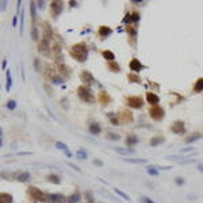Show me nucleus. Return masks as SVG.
I'll return each instance as SVG.
<instances>
[{
    "instance_id": "nucleus-1",
    "label": "nucleus",
    "mask_w": 203,
    "mask_h": 203,
    "mask_svg": "<svg viewBox=\"0 0 203 203\" xmlns=\"http://www.w3.org/2000/svg\"><path fill=\"white\" fill-rule=\"evenodd\" d=\"M88 48L85 43H75L73 46H70L69 49V54L73 60L78 62H84L88 58Z\"/></svg>"
},
{
    "instance_id": "nucleus-2",
    "label": "nucleus",
    "mask_w": 203,
    "mask_h": 203,
    "mask_svg": "<svg viewBox=\"0 0 203 203\" xmlns=\"http://www.w3.org/2000/svg\"><path fill=\"white\" fill-rule=\"evenodd\" d=\"M27 195H29L30 199L37 200V202H45V200H48V195L42 189H39L38 187H34V186H30L27 188Z\"/></svg>"
},
{
    "instance_id": "nucleus-3",
    "label": "nucleus",
    "mask_w": 203,
    "mask_h": 203,
    "mask_svg": "<svg viewBox=\"0 0 203 203\" xmlns=\"http://www.w3.org/2000/svg\"><path fill=\"white\" fill-rule=\"evenodd\" d=\"M77 96L80 97L83 102H85V103H94L95 102L94 94H92L91 88H89V87H87V85L77 87Z\"/></svg>"
},
{
    "instance_id": "nucleus-4",
    "label": "nucleus",
    "mask_w": 203,
    "mask_h": 203,
    "mask_svg": "<svg viewBox=\"0 0 203 203\" xmlns=\"http://www.w3.org/2000/svg\"><path fill=\"white\" fill-rule=\"evenodd\" d=\"M165 115V111L162 107L160 106H153V107L149 108V116H150L153 121H161Z\"/></svg>"
},
{
    "instance_id": "nucleus-5",
    "label": "nucleus",
    "mask_w": 203,
    "mask_h": 203,
    "mask_svg": "<svg viewBox=\"0 0 203 203\" xmlns=\"http://www.w3.org/2000/svg\"><path fill=\"white\" fill-rule=\"evenodd\" d=\"M126 103L129 107L131 108H135V110H138V108H142L143 106V99L141 96H134V95H131V96H127L126 97Z\"/></svg>"
},
{
    "instance_id": "nucleus-6",
    "label": "nucleus",
    "mask_w": 203,
    "mask_h": 203,
    "mask_svg": "<svg viewBox=\"0 0 203 203\" xmlns=\"http://www.w3.org/2000/svg\"><path fill=\"white\" fill-rule=\"evenodd\" d=\"M171 131L175 134H184L187 131L186 130V123L183 121H175L171 125Z\"/></svg>"
},
{
    "instance_id": "nucleus-7",
    "label": "nucleus",
    "mask_w": 203,
    "mask_h": 203,
    "mask_svg": "<svg viewBox=\"0 0 203 203\" xmlns=\"http://www.w3.org/2000/svg\"><path fill=\"white\" fill-rule=\"evenodd\" d=\"M118 119L119 122H123V123H131L134 116H133V112L129 110H122L118 112Z\"/></svg>"
},
{
    "instance_id": "nucleus-8",
    "label": "nucleus",
    "mask_w": 203,
    "mask_h": 203,
    "mask_svg": "<svg viewBox=\"0 0 203 203\" xmlns=\"http://www.w3.org/2000/svg\"><path fill=\"white\" fill-rule=\"evenodd\" d=\"M97 100H99V104L102 106V107H106V106H108L111 103V96L110 94H108L107 91H104V89H102V91L99 92V95H97Z\"/></svg>"
},
{
    "instance_id": "nucleus-9",
    "label": "nucleus",
    "mask_w": 203,
    "mask_h": 203,
    "mask_svg": "<svg viewBox=\"0 0 203 203\" xmlns=\"http://www.w3.org/2000/svg\"><path fill=\"white\" fill-rule=\"evenodd\" d=\"M80 78L87 87H89L91 84L95 83V77H94V75H92L89 70H83V72L80 73Z\"/></svg>"
},
{
    "instance_id": "nucleus-10",
    "label": "nucleus",
    "mask_w": 203,
    "mask_h": 203,
    "mask_svg": "<svg viewBox=\"0 0 203 203\" xmlns=\"http://www.w3.org/2000/svg\"><path fill=\"white\" fill-rule=\"evenodd\" d=\"M129 68H130V70H131L133 73H138L140 70L145 69V65H143L138 58H133L131 61L129 62Z\"/></svg>"
},
{
    "instance_id": "nucleus-11",
    "label": "nucleus",
    "mask_w": 203,
    "mask_h": 203,
    "mask_svg": "<svg viewBox=\"0 0 203 203\" xmlns=\"http://www.w3.org/2000/svg\"><path fill=\"white\" fill-rule=\"evenodd\" d=\"M49 7H50V11H51V14H53V16L57 18V16L61 14L64 4H62V2H51Z\"/></svg>"
},
{
    "instance_id": "nucleus-12",
    "label": "nucleus",
    "mask_w": 203,
    "mask_h": 203,
    "mask_svg": "<svg viewBox=\"0 0 203 203\" xmlns=\"http://www.w3.org/2000/svg\"><path fill=\"white\" fill-rule=\"evenodd\" d=\"M42 29H43V32H42V38L41 39H46V41H50L51 39V35H53V31H51V27L49 26L46 22L42 23Z\"/></svg>"
},
{
    "instance_id": "nucleus-13",
    "label": "nucleus",
    "mask_w": 203,
    "mask_h": 203,
    "mask_svg": "<svg viewBox=\"0 0 203 203\" xmlns=\"http://www.w3.org/2000/svg\"><path fill=\"white\" fill-rule=\"evenodd\" d=\"M146 102H148L149 104H152V107H153V106H158L160 97L157 96L156 94H153V92H148V94H146Z\"/></svg>"
},
{
    "instance_id": "nucleus-14",
    "label": "nucleus",
    "mask_w": 203,
    "mask_h": 203,
    "mask_svg": "<svg viewBox=\"0 0 203 203\" xmlns=\"http://www.w3.org/2000/svg\"><path fill=\"white\" fill-rule=\"evenodd\" d=\"M111 34H112V29L108 26H100L99 30H97V35H99L100 38H106Z\"/></svg>"
},
{
    "instance_id": "nucleus-15",
    "label": "nucleus",
    "mask_w": 203,
    "mask_h": 203,
    "mask_svg": "<svg viewBox=\"0 0 203 203\" xmlns=\"http://www.w3.org/2000/svg\"><path fill=\"white\" fill-rule=\"evenodd\" d=\"M30 14H31V26H37V4L35 2H30Z\"/></svg>"
},
{
    "instance_id": "nucleus-16",
    "label": "nucleus",
    "mask_w": 203,
    "mask_h": 203,
    "mask_svg": "<svg viewBox=\"0 0 203 203\" xmlns=\"http://www.w3.org/2000/svg\"><path fill=\"white\" fill-rule=\"evenodd\" d=\"M89 133L94 135H99L100 133H102V127H100V125L97 123V122H92V123H89Z\"/></svg>"
},
{
    "instance_id": "nucleus-17",
    "label": "nucleus",
    "mask_w": 203,
    "mask_h": 203,
    "mask_svg": "<svg viewBox=\"0 0 203 203\" xmlns=\"http://www.w3.org/2000/svg\"><path fill=\"white\" fill-rule=\"evenodd\" d=\"M165 142V138L162 135H154V137L150 138L149 141V145L150 146H157V145H161V143Z\"/></svg>"
},
{
    "instance_id": "nucleus-18",
    "label": "nucleus",
    "mask_w": 203,
    "mask_h": 203,
    "mask_svg": "<svg viewBox=\"0 0 203 203\" xmlns=\"http://www.w3.org/2000/svg\"><path fill=\"white\" fill-rule=\"evenodd\" d=\"M12 87V76H11V70L7 69L5 70V91H10Z\"/></svg>"
},
{
    "instance_id": "nucleus-19",
    "label": "nucleus",
    "mask_w": 203,
    "mask_h": 203,
    "mask_svg": "<svg viewBox=\"0 0 203 203\" xmlns=\"http://www.w3.org/2000/svg\"><path fill=\"white\" fill-rule=\"evenodd\" d=\"M0 203H14V198L8 192H2L0 194Z\"/></svg>"
},
{
    "instance_id": "nucleus-20",
    "label": "nucleus",
    "mask_w": 203,
    "mask_h": 203,
    "mask_svg": "<svg viewBox=\"0 0 203 203\" xmlns=\"http://www.w3.org/2000/svg\"><path fill=\"white\" fill-rule=\"evenodd\" d=\"M58 73H60V76H62L64 78H66L68 76H69V68L66 66L65 64H58Z\"/></svg>"
},
{
    "instance_id": "nucleus-21",
    "label": "nucleus",
    "mask_w": 203,
    "mask_h": 203,
    "mask_svg": "<svg viewBox=\"0 0 203 203\" xmlns=\"http://www.w3.org/2000/svg\"><path fill=\"white\" fill-rule=\"evenodd\" d=\"M45 75H46V77H49L50 80H54V78H56V69H54V66H51V65H46Z\"/></svg>"
},
{
    "instance_id": "nucleus-22",
    "label": "nucleus",
    "mask_w": 203,
    "mask_h": 203,
    "mask_svg": "<svg viewBox=\"0 0 203 203\" xmlns=\"http://www.w3.org/2000/svg\"><path fill=\"white\" fill-rule=\"evenodd\" d=\"M46 180H48L49 183H53V184L61 183V177H60L58 175H56V173H49V175L46 176Z\"/></svg>"
},
{
    "instance_id": "nucleus-23",
    "label": "nucleus",
    "mask_w": 203,
    "mask_h": 203,
    "mask_svg": "<svg viewBox=\"0 0 203 203\" xmlns=\"http://www.w3.org/2000/svg\"><path fill=\"white\" fill-rule=\"evenodd\" d=\"M202 138V134L200 133H192V134H189L188 137L186 138V143H192V142H195V141H198V140H200Z\"/></svg>"
},
{
    "instance_id": "nucleus-24",
    "label": "nucleus",
    "mask_w": 203,
    "mask_h": 203,
    "mask_svg": "<svg viewBox=\"0 0 203 203\" xmlns=\"http://www.w3.org/2000/svg\"><path fill=\"white\" fill-rule=\"evenodd\" d=\"M64 198L65 196L62 194H49L48 195V200H49V202H56V203L61 202Z\"/></svg>"
},
{
    "instance_id": "nucleus-25",
    "label": "nucleus",
    "mask_w": 203,
    "mask_h": 203,
    "mask_svg": "<svg viewBox=\"0 0 203 203\" xmlns=\"http://www.w3.org/2000/svg\"><path fill=\"white\" fill-rule=\"evenodd\" d=\"M107 68H108V70H110V72H114V73H118L119 70H121L119 64H118V62H115V61L107 62Z\"/></svg>"
},
{
    "instance_id": "nucleus-26",
    "label": "nucleus",
    "mask_w": 203,
    "mask_h": 203,
    "mask_svg": "<svg viewBox=\"0 0 203 203\" xmlns=\"http://www.w3.org/2000/svg\"><path fill=\"white\" fill-rule=\"evenodd\" d=\"M203 91V77L198 78L196 81H195L194 84V92L195 94H200V92Z\"/></svg>"
},
{
    "instance_id": "nucleus-27",
    "label": "nucleus",
    "mask_w": 203,
    "mask_h": 203,
    "mask_svg": "<svg viewBox=\"0 0 203 203\" xmlns=\"http://www.w3.org/2000/svg\"><path fill=\"white\" fill-rule=\"evenodd\" d=\"M102 56L104 60H107L108 62L110 61H115V54H114V51L111 50H103L102 51Z\"/></svg>"
},
{
    "instance_id": "nucleus-28",
    "label": "nucleus",
    "mask_w": 203,
    "mask_h": 203,
    "mask_svg": "<svg viewBox=\"0 0 203 203\" xmlns=\"http://www.w3.org/2000/svg\"><path fill=\"white\" fill-rule=\"evenodd\" d=\"M126 143L129 146H134V145H137L138 143V137L135 134H129L126 137Z\"/></svg>"
},
{
    "instance_id": "nucleus-29",
    "label": "nucleus",
    "mask_w": 203,
    "mask_h": 203,
    "mask_svg": "<svg viewBox=\"0 0 203 203\" xmlns=\"http://www.w3.org/2000/svg\"><path fill=\"white\" fill-rule=\"evenodd\" d=\"M114 150L116 152V153H119V154H134L135 153V150L133 148H130V149H126V148H115Z\"/></svg>"
},
{
    "instance_id": "nucleus-30",
    "label": "nucleus",
    "mask_w": 203,
    "mask_h": 203,
    "mask_svg": "<svg viewBox=\"0 0 203 203\" xmlns=\"http://www.w3.org/2000/svg\"><path fill=\"white\" fill-rule=\"evenodd\" d=\"M16 180H18L19 183H26L27 180H30V173H29V172H22V173H19V175L16 176Z\"/></svg>"
},
{
    "instance_id": "nucleus-31",
    "label": "nucleus",
    "mask_w": 203,
    "mask_h": 203,
    "mask_svg": "<svg viewBox=\"0 0 203 203\" xmlns=\"http://www.w3.org/2000/svg\"><path fill=\"white\" fill-rule=\"evenodd\" d=\"M127 78H129V81L130 83H137V84H140L141 81V77L137 75V73H133V72H130L129 75H127Z\"/></svg>"
},
{
    "instance_id": "nucleus-32",
    "label": "nucleus",
    "mask_w": 203,
    "mask_h": 203,
    "mask_svg": "<svg viewBox=\"0 0 203 203\" xmlns=\"http://www.w3.org/2000/svg\"><path fill=\"white\" fill-rule=\"evenodd\" d=\"M125 31L129 35H131V37H135V35H137V29L134 27V24H127V26H125Z\"/></svg>"
},
{
    "instance_id": "nucleus-33",
    "label": "nucleus",
    "mask_w": 203,
    "mask_h": 203,
    "mask_svg": "<svg viewBox=\"0 0 203 203\" xmlns=\"http://www.w3.org/2000/svg\"><path fill=\"white\" fill-rule=\"evenodd\" d=\"M76 157H77L78 160H87L88 158V152H87L85 149H78V150L76 152Z\"/></svg>"
},
{
    "instance_id": "nucleus-34",
    "label": "nucleus",
    "mask_w": 203,
    "mask_h": 203,
    "mask_svg": "<svg viewBox=\"0 0 203 203\" xmlns=\"http://www.w3.org/2000/svg\"><path fill=\"white\" fill-rule=\"evenodd\" d=\"M125 161L126 162H129V164H146V160L145 158H137V157H135V158H123Z\"/></svg>"
},
{
    "instance_id": "nucleus-35",
    "label": "nucleus",
    "mask_w": 203,
    "mask_h": 203,
    "mask_svg": "<svg viewBox=\"0 0 203 203\" xmlns=\"http://www.w3.org/2000/svg\"><path fill=\"white\" fill-rule=\"evenodd\" d=\"M81 195L78 194V192H75V194H72L70 196H68V203H77L78 200H80Z\"/></svg>"
},
{
    "instance_id": "nucleus-36",
    "label": "nucleus",
    "mask_w": 203,
    "mask_h": 203,
    "mask_svg": "<svg viewBox=\"0 0 203 203\" xmlns=\"http://www.w3.org/2000/svg\"><path fill=\"white\" fill-rule=\"evenodd\" d=\"M114 192H115V194H118V195H119V196H121V198H123V199L126 200V202H130V200H131V198H130L129 195L126 194V192L121 191V189H119V188H114Z\"/></svg>"
},
{
    "instance_id": "nucleus-37",
    "label": "nucleus",
    "mask_w": 203,
    "mask_h": 203,
    "mask_svg": "<svg viewBox=\"0 0 203 203\" xmlns=\"http://www.w3.org/2000/svg\"><path fill=\"white\" fill-rule=\"evenodd\" d=\"M31 38L34 41H41L39 38V31H38L37 26H31Z\"/></svg>"
},
{
    "instance_id": "nucleus-38",
    "label": "nucleus",
    "mask_w": 203,
    "mask_h": 203,
    "mask_svg": "<svg viewBox=\"0 0 203 203\" xmlns=\"http://www.w3.org/2000/svg\"><path fill=\"white\" fill-rule=\"evenodd\" d=\"M146 172H148L150 176H160L158 169H157V168H154V167H152V165L146 167Z\"/></svg>"
},
{
    "instance_id": "nucleus-39",
    "label": "nucleus",
    "mask_w": 203,
    "mask_h": 203,
    "mask_svg": "<svg viewBox=\"0 0 203 203\" xmlns=\"http://www.w3.org/2000/svg\"><path fill=\"white\" fill-rule=\"evenodd\" d=\"M106 138H107V140H111V141H118L119 138H121V135L116 134V133L108 131V133H106Z\"/></svg>"
},
{
    "instance_id": "nucleus-40",
    "label": "nucleus",
    "mask_w": 203,
    "mask_h": 203,
    "mask_svg": "<svg viewBox=\"0 0 203 203\" xmlns=\"http://www.w3.org/2000/svg\"><path fill=\"white\" fill-rule=\"evenodd\" d=\"M16 106H18V103H16V100H8L7 102V104H5V107H7V110H10V111H14L16 108Z\"/></svg>"
},
{
    "instance_id": "nucleus-41",
    "label": "nucleus",
    "mask_w": 203,
    "mask_h": 203,
    "mask_svg": "<svg viewBox=\"0 0 203 203\" xmlns=\"http://www.w3.org/2000/svg\"><path fill=\"white\" fill-rule=\"evenodd\" d=\"M56 148H57V149H60V150H64V152H68V150H69V148H68L66 143L61 142V141L56 142Z\"/></svg>"
},
{
    "instance_id": "nucleus-42",
    "label": "nucleus",
    "mask_w": 203,
    "mask_h": 203,
    "mask_svg": "<svg viewBox=\"0 0 203 203\" xmlns=\"http://www.w3.org/2000/svg\"><path fill=\"white\" fill-rule=\"evenodd\" d=\"M24 31V11H20V35H23Z\"/></svg>"
},
{
    "instance_id": "nucleus-43",
    "label": "nucleus",
    "mask_w": 203,
    "mask_h": 203,
    "mask_svg": "<svg viewBox=\"0 0 203 203\" xmlns=\"http://www.w3.org/2000/svg\"><path fill=\"white\" fill-rule=\"evenodd\" d=\"M196 152V149L192 148V146H186V148H183L180 150V153H195Z\"/></svg>"
},
{
    "instance_id": "nucleus-44",
    "label": "nucleus",
    "mask_w": 203,
    "mask_h": 203,
    "mask_svg": "<svg viewBox=\"0 0 203 203\" xmlns=\"http://www.w3.org/2000/svg\"><path fill=\"white\" fill-rule=\"evenodd\" d=\"M138 20H140V12L138 11L131 12V23H137Z\"/></svg>"
},
{
    "instance_id": "nucleus-45",
    "label": "nucleus",
    "mask_w": 203,
    "mask_h": 203,
    "mask_svg": "<svg viewBox=\"0 0 203 203\" xmlns=\"http://www.w3.org/2000/svg\"><path fill=\"white\" fill-rule=\"evenodd\" d=\"M140 200H141V203H154L153 200L148 196H140Z\"/></svg>"
},
{
    "instance_id": "nucleus-46",
    "label": "nucleus",
    "mask_w": 203,
    "mask_h": 203,
    "mask_svg": "<svg viewBox=\"0 0 203 203\" xmlns=\"http://www.w3.org/2000/svg\"><path fill=\"white\" fill-rule=\"evenodd\" d=\"M92 164L96 165V167H103V161L102 160H99V158H94L92 160Z\"/></svg>"
},
{
    "instance_id": "nucleus-47",
    "label": "nucleus",
    "mask_w": 203,
    "mask_h": 203,
    "mask_svg": "<svg viewBox=\"0 0 203 203\" xmlns=\"http://www.w3.org/2000/svg\"><path fill=\"white\" fill-rule=\"evenodd\" d=\"M175 183L177 184V186H183V184H184V179L183 177H176L175 179Z\"/></svg>"
},
{
    "instance_id": "nucleus-48",
    "label": "nucleus",
    "mask_w": 203,
    "mask_h": 203,
    "mask_svg": "<svg viewBox=\"0 0 203 203\" xmlns=\"http://www.w3.org/2000/svg\"><path fill=\"white\" fill-rule=\"evenodd\" d=\"M110 123H111V125H115V126H116V125H119V119L114 116V118L110 119Z\"/></svg>"
},
{
    "instance_id": "nucleus-49",
    "label": "nucleus",
    "mask_w": 203,
    "mask_h": 203,
    "mask_svg": "<svg viewBox=\"0 0 203 203\" xmlns=\"http://www.w3.org/2000/svg\"><path fill=\"white\" fill-rule=\"evenodd\" d=\"M29 154H32V152H18L16 156H29Z\"/></svg>"
},
{
    "instance_id": "nucleus-50",
    "label": "nucleus",
    "mask_w": 203,
    "mask_h": 203,
    "mask_svg": "<svg viewBox=\"0 0 203 203\" xmlns=\"http://www.w3.org/2000/svg\"><path fill=\"white\" fill-rule=\"evenodd\" d=\"M16 24H18V15H14V18H12V27H16Z\"/></svg>"
},
{
    "instance_id": "nucleus-51",
    "label": "nucleus",
    "mask_w": 203,
    "mask_h": 203,
    "mask_svg": "<svg viewBox=\"0 0 203 203\" xmlns=\"http://www.w3.org/2000/svg\"><path fill=\"white\" fill-rule=\"evenodd\" d=\"M34 64H35V70H39L41 69V68H39V61H38L37 58L34 60Z\"/></svg>"
},
{
    "instance_id": "nucleus-52",
    "label": "nucleus",
    "mask_w": 203,
    "mask_h": 203,
    "mask_svg": "<svg viewBox=\"0 0 203 203\" xmlns=\"http://www.w3.org/2000/svg\"><path fill=\"white\" fill-rule=\"evenodd\" d=\"M7 64H8L7 60H3V64H2V69H3V70H5V68H7Z\"/></svg>"
},
{
    "instance_id": "nucleus-53",
    "label": "nucleus",
    "mask_w": 203,
    "mask_h": 203,
    "mask_svg": "<svg viewBox=\"0 0 203 203\" xmlns=\"http://www.w3.org/2000/svg\"><path fill=\"white\" fill-rule=\"evenodd\" d=\"M69 167H70V168H73L75 171H77V172H81V169H80V168H78V167H76L75 164H69Z\"/></svg>"
},
{
    "instance_id": "nucleus-54",
    "label": "nucleus",
    "mask_w": 203,
    "mask_h": 203,
    "mask_svg": "<svg viewBox=\"0 0 203 203\" xmlns=\"http://www.w3.org/2000/svg\"><path fill=\"white\" fill-rule=\"evenodd\" d=\"M5 8H7V2H2V12H4Z\"/></svg>"
},
{
    "instance_id": "nucleus-55",
    "label": "nucleus",
    "mask_w": 203,
    "mask_h": 203,
    "mask_svg": "<svg viewBox=\"0 0 203 203\" xmlns=\"http://www.w3.org/2000/svg\"><path fill=\"white\" fill-rule=\"evenodd\" d=\"M43 7H45V2H38V8H39V10H42Z\"/></svg>"
},
{
    "instance_id": "nucleus-56",
    "label": "nucleus",
    "mask_w": 203,
    "mask_h": 203,
    "mask_svg": "<svg viewBox=\"0 0 203 203\" xmlns=\"http://www.w3.org/2000/svg\"><path fill=\"white\" fill-rule=\"evenodd\" d=\"M198 171H199V172L200 173H203V164H198Z\"/></svg>"
},
{
    "instance_id": "nucleus-57",
    "label": "nucleus",
    "mask_w": 203,
    "mask_h": 203,
    "mask_svg": "<svg viewBox=\"0 0 203 203\" xmlns=\"http://www.w3.org/2000/svg\"><path fill=\"white\" fill-rule=\"evenodd\" d=\"M69 5H72V7H77V2L72 0V2H69Z\"/></svg>"
},
{
    "instance_id": "nucleus-58",
    "label": "nucleus",
    "mask_w": 203,
    "mask_h": 203,
    "mask_svg": "<svg viewBox=\"0 0 203 203\" xmlns=\"http://www.w3.org/2000/svg\"><path fill=\"white\" fill-rule=\"evenodd\" d=\"M65 156H66V157H69V158H70V157L73 156V153H72L70 150H68V152H65Z\"/></svg>"
},
{
    "instance_id": "nucleus-59",
    "label": "nucleus",
    "mask_w": 203,
    "mask_h": 203,
    "mask_svg": "<svg viewBox=\"0 0 203 203\" xmlns=\"http://www.w3.org/2000/svg\"><path fill=\"white\" fill-rule=\"evenodd\" d=\"M131 3H134V4H140V3H145V2H142V0H131Z\"/></svg>"
},
{
    "instance_id": "nucleus-60",
    "label": "nucleus",
    "mask_w": 203,
    "mask_h": 203,
    "mask_svg": "<svg viewBox=\"0 0 203 203\" xmlns=\"http://www.w3.org/2000/svg\"><path fill=\"white\" fill-rule=\"evenodd\" d=\"M99 203H103V202H99Z\"/></svg>"
},
{
    "instance_id": "nucleus-61",
    "label": "nucleus",
    "mask_w": 203,
    "mask_h": 203,
    "mask_svg": "<svg viewBox=\"0 0 203 203\" xmlns=\"http://www.w3.org/2000/svg\"><path fill=\"white\" fill-rule=\"evenodd\" d=\"M37 203H38V202H37Z\"/></svg>"
}]
</instances>
